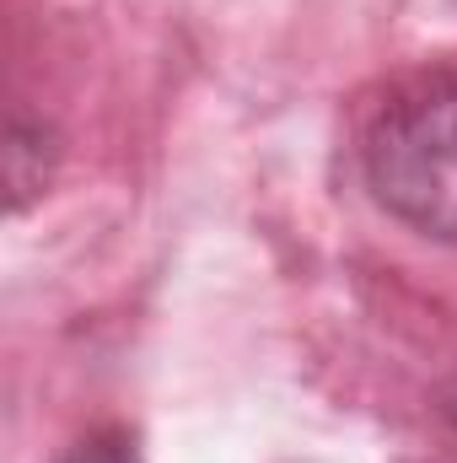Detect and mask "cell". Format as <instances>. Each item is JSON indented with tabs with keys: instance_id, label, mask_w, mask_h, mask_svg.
<instances>
[{
	"instance_id": "1",
	"label": "cell",
	"mask_w": 457,
	"mask_h": 463,
	"mask_svg": "<svg viewBox=\"0 0 457 463\" xmlns=\"http://www.w3.org/2000/svg\"><path fill=\"white\" fill-rule=\"evenodd\" d=\"M360 167L387 216L457 242V71L404 81L366 124Z\"/></svg>"
},
{
	"instance_id": "2",
	"label": "cell",
	"mask_w": 457,
	"mask_h": 463,
	"mask_svg": "<svg viewBox=\"0 0 457 463\" xmlns=\"http://www.w3.org/2000/svg\"><path fill=\"white\" fill-rule=\"evenodd\" d=\"M60 463H140L129 448H108V442H92V448H76L70 458H60Z\"/></svg>"
},
{
	"instance_id": "3",
	"label": "cell",
	"mask_w": 457,
	"mask_h": 463,
	"mask_svg": "<svg viewBox=\"0 0 457 463\" xmlns=\"http://www.w3.org/2000/svg\"><path fill=\"white\" fill-rule=\"evenodd\" d=\"M452 415H457V399H452Z\"/></svg>"
}]
</instances>
